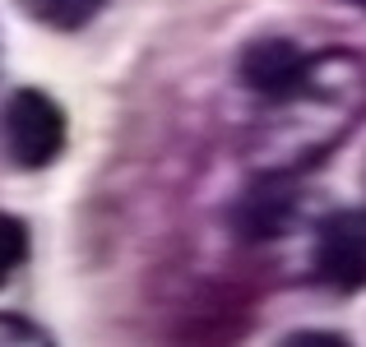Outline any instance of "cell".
<instances>
[{"mask_svg": "<svg viewBox=\"0 0 366 347\" xmlns=\"http://www.w3.org/2000/svg\"><path fill=\"white\" fill-rule=\"evenodd\" d=\"M366 121V61L348 46L306 56L283 93L259 102L246 134V158L255 171L306 176L348 144Z\"/></svg>", "mask_w": 366, "mask_h": 347, "instance_id": "obj_1", "label": "cell"}, {"mask_svg": "<svg viewBox=\"0 0 366 347\" xmlns=\"http://www.w3.org/2000/svg\"><path fill=\"white\" fill-rule=\"evenodd\" d=\"M65 134H70V125H65V111L51 93L42 89L9 93L5 111H0V139H5V153L14 167L24 171L51 167L65 153Z\"/></svg>", "mask_w": 366, "mask_h": 347, "instance_id": "obj_2", "label": "cell"}, {"mask_svg": "<svg viewBox=\"0 0 366 347\" xmlns=\"http://www.w3.org/2000/svg\"><path fill=\"white\" fill-rule=\"evenodd\" d=\"M311 278L339 296L366 287V208H334L315 223Z\"/></svg>", "mask_w": 366, "mask_h": 347, "instance_id": "obj_3", "label": "cell"}, {"mask_svg": "<svg viewBox=\"0 0 366 347\" xmlns=\"http://www.w3.org/2000/svg\"><path fill=\"white\" fill-rule=\"evenodd\" d=\"M302 223V176L255 171L232 204V227L242 241H278Z\"/></svg>", "mask_w": 366, "mask_h": 347, "instance_id": "obj_4", "label": "cell"}, {"mask_svg": "<svg viewBox=\"0 0 366 347\" xmlns=\"http://www.w3.org/2000/svg\"><path fill=\"white\" fill-rule=\"evenodd\" d=\"M306 65V51L292 42V37H255V42H246V51L237 56V79H242V89L250 93L255 102L274 98V93H283L287 84L297 79V70Z\"/></svg>", "mask_w": 366, "mask_h": 347, "instance_id": "obj_5", "label": "cell"}, {"mask_svg": "<svg viewBox=\"0 0 366 347\" xmlns=\"http://www.w3.org/2000/svg\"><path fill=\"white\" fill-rule=\"evenodd\" d=\"M14 5L51 33H79L107 9V0H14Z\"/></svg>", "mask_w": 366, "mask_h": 347, "instance_id": "obj_6", "label": "cell"}, {"mask_svg": "<svg viewBox=\"0 0 366 347\" xmlns=\"http://www.w3.org/2000/svg\"><path fill=\"white\" fill-rule=\"evenodd\" d=\"M24 259H28V227L14 213H0V287L19 273Z\"/></svg>", "mask_w": 366, "mask_h": 347, "instance_id": "obj_7", "label": "cell"}, {"mask_svg": "<svg viewBox=\"0 0 366 347\" xmlns=\"http://www.w3.org/2000/svg\"><path fill=\"white\" fill-rule=\"evenodd\" d=\"M51 343L42 329H33L28 320H14V315H0V347H42Z\"/></svg>", "mask_w": 366, "mask_h": 347, "instance_id": "obj_8", "label": "cell"}, {"mask_svg": "<svg viewBox=\"0 0 366 347\" xmlns=\"http://www.w3.org/2000/svg\"><path fill=\"white\" fill-rule=\"evenodd\" d=\"M287 343H343V338H334V333H292Z\"/></svg>", "mask_w": 366, "mask_h": 347, "instance_id": "obj_9", "label": "cell"}, {"mask_svg": "<svg viewBox=\"0 0 366 347\" xmlns=\"http://www.w3.org/2000/svg\"><path fill=\"white\" fill-rule=\"evenodd\" d=\"M357 5H362V9H366V0H357Z\"/></svg>", "mask_w": 366, "mask_h": 347, "instance_id": "obj_10", "label": "cell"}]
</instances>
